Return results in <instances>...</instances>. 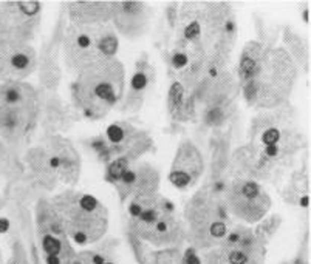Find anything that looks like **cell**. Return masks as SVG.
Here are the masks:
<instances>
[{
  "label": "cell",
  "instance_id": "6da1fadb",
  "mask_svg": "<svg viewBox=\"0 0 311 264\" xmlns=\"http://www.w3.org/2000/svg\"><path fill=\"white\" fill-rule=\"evenodd\" d=\"M126 67L115 59L82 70L70 84V102L82 119L101 120L121 104L126 91Z\"/></svg>",
  "mask_w": 311,
  "mask_h": 264
},
{
  "label": "cell",
  "instance_id": "7a4b0ae2",
  "mask_svg": "<svg viewBox=\"0 0 311 264\" xmlns=\"http://www.w3.org/2000/svg\"><path fill=\"white\" fill-rule=\"evenodd\" d=\"M299 76V67L285 48L271 47L265 51L250 79L240 84L248 107L274 110L288 102Z\"/></svg>",
  "mask_w": 311,
  "mask_h": 264
},
{
  "label": "cell",
  "instance_id": "3957f363",
  "mask_svg": "<svg viewBox=\"0 0 311 264\" xmlns=\"http://www.w3.org/2000/svg\"><path fill=\"white\" fill-rule=\"evenodd\" d=\"M50 202L64 219L65 233L73 246H95L107 235L109 210L95 195L65 189L50 198Z\"/></svg>",
  "mask_w": 311,
  "mask_h": 264
},
{
  "label": "cell",
  "instance_id": "277c9868",
  "mask_svg": "<svg viewBox=\"0 0 311 264\" xmlns=\"http://www.w3.org/2000/svg\"><path fill=\"white\" fill-rule=\"evenodd\" d=\"M186 242L198 252H206L220 246L229 232L231 215L223 198L211 193L206 187L194 193L184 206Z\"/></svg>",
  "mask_w": 311,
  "mask_h": 264
},
{
  "label": "cell",
  "instance_id": "5b68a950",
  "mask_svg": "<svg viewBox=\"0 0 311 264\" xmlns=\"http://www.w3.org/2000/svg\"><path fill=\"white\" fill-rule=\"evenodd\" d=\"M119 36L110 24L82 27L68 24L62 39V62L74 76L99 60L115 59Z\"/></svg>",
  "mask_w": 311,
  "mask_h": 264
},
{
  "label": "cell",
  "instance_id": "8992f818",
  "mask_svg": "<svg viewBox=\"0 0 311 264\" xmlns=\"http://www.w3.org/2000/svg\"><path fill=\"white\" fill-rule=\"evenodd\" d=\"M39 91L25 82L0 84V139L10 146L25 142L37 127Z\"/></svg>",
  "mask_w": 311,
  "mask_h": 264
},
{
  "label": "cell",
  "instance_id": "52a82bcc",
  "mask_svg": "<svg viewBox=\"0 0 311 264\" xmlns=\"http://www.w3.org/2000/svg\"><path fill=\"white\" fill-rule=\"evenodd\" d=\"M223 202L231 218L242 221L245 226L259 224L273 207V201L263 186L250 178L231 179Z\"/></svg>",
  "mask_w": 311,
  "mask_h": 264
},
{
  "label": "cell",
  "instance_id": "ba28073f",
  "mask_svg": "<svg viewBox=\"0 0 311 264\" xmlns=\"http://www.w3.org/2000/svg\"><path fill=\"white\" fill-rule=\"evenodd\" d=\"M40 2H4L0 4V40L28 44L39 30Z\"/></svg>",
  "mask_w": 311,
  "mask_h": 264
},
{
  "label": "cell",
  "instance_id": "9c48e42d",
  "mask_svg": "<svg viewBox=\"0 0 311 264\" xmlns=\"http://www.w3.org/2000/svg\"><path fill=\"white\" fill-rule=\"evenodd\" d=\"M104 138L110 147L113 159L124 156L132 162H136L155 147L149 131L127 122V120H116L110 124L104 131Z\"/></svg>",
  "mask_w": 311,
  "mask_h": 264
},
{
  "label": "cell",
  "instance_id": "30bf717a",
  "mask_svg": "<svg viewBox=\"0 0 311 264\" xmlns=\"http://www.w3.org/2000/svg\"><path fill=\"white\" fill-rule=\"evenodd\" d=\"M204 173V158L195 142L183 139L177 147L175 156L168 173L171 184L178 190H189L198 184Z\"/></svg>",
  "mask_w": 311,
  "mask_h": 264
},
{
  "label": "cell",
  "instance_id": "8fae6325",
  "mask_svg": "<svg viewBox=\"0 0 311 264\" xmlns=\"http://www.w3.org/2000/svg\"><path fill=\"white\" fill-rule=\"evenodd\" d=\"M161 175L157 167L147 161H136L124 172L113 186L121 204H126L132 198L158 193Z\"/></svg>",
  "mask_w": 311,
  "mask_h": 264
},
{
  "label": "cell",
  "instance_id": "7c38bea8",
  "mask_svg": "<svg viewBox=\"0 0 311 264\" xmlns=\"http://www.w3.org/2000/svg\"><path fill=\"white\" fill-rule=\"evenodd\" d=\"M152 8L144 2H112L110 25L118 36L138 40L149 31Z\"/></svg>",
  "mask_w": 311,
  "mask_h": 264
},
{
  "label": "cell",
  "instance_id": "4fadbf2b",
  "mask_svg": "<svg viewBox=\"0 0 311 264\" xmlns=\"http://www.w3.org/2000/svg\"><path fill=\"white\" fill-rule=\"evenodd\" d=\"M157 82V70L150 64L149 54L142 53L136 60L133 73L129 79V84H126V91L119 104L121 111L124 113H138L147 97L150 96Z\"/></svg>",
  "mask_w": 311,
  "mask_h": 264
},
{
  "label": "cell",
  "instance_id": "5bb4252c",
  "mask_svg": "<svg viewBox=\"0 0 311 264\" xmlns=\"http://www.w3.org/2000/svg\"><path fill=\"white\" fill-rule=\"evenodd\" d=\"M37 71V53L30 44L0 40V80L22 82Z\"/></svg>",
  "mask_w": 311,
  "mask_h": 264
},
{
  "label": "cell",
  "instance_id": "9a60e30c",
  "mask_svg": "<svg viewBox=\"0 0 311 264\" xmlns=\"http://www.w3.org/2000/svg\"><path fill=\"white\" fill-rule=\"evenodd\" d=\"M65 22H67V16L64 13L59 16V20L54 27L51 37L42 47L40 56H37L39 79L47 93H56L60 84V79H62L60 47H62V39H64V33L67 28V25H64Z\"/></svg>",
  "mask_w": 311,
  "mask_h": 264
},
{
  "label": "cell",
  "instance_id": "2e32d148",
  "mask_svg": "<svg viewBox=\"0 0 311 264\" xmlns=\"http://www.w3.org/2000/svg\"><path fill=\"white\" fill-rule=\"evenodd\" d=\"M268 246L262 242L254 229L245 226L237 244L231 247H215L218 264H265Z\"/></svg>",
  "mask_w": 311,
  "mask_h": 264
},
{
  "label": "cell",
  "instance_id": "e0dca14e",
  "mask_svg": "<svg viewBox=\"0 0 311 264\" xmlns=\"http://www.w3.org/2000/svg\"><path fill=\"white\" fill-rule=\"evenodd\" d=\"M57 159L59 166V182L68 186L70 189L77 184L81 178V166L82 159L74 147V144L62 135L48 136L45 144Z\"/></svg>",
  "mask_w": 311,
  "mask_h": 264
},
{
  "label": "cell",
  "instance_id": "ac0fdd59",
  "mask_svg": "<svg viewBox=\"0 0 311 264\" xmlns=\"http://www.w3.org/2000/svg\"><path fill=\"white\" fill-rule=\"evenodd\" d=\"M42 116V124L45 130L50 133L48 136L60 135L67 131L73 122L81 117L79 113L71 107V104H65L56 93H47V97L40 99V113L39 117Z\"/></svg>",
  "mask_w": 311,
  "mask_h": 264
},
{
  "label": "cell",
  "instance_id": "d6986e66",
  "mask_svg": "<svg viewBox=\"0 0 311 264\" xmlns=\"http://www.w3.org/2000/svg\"><path fill=\"white\" fill-rule=\"evenodd\" d=\"M153 249L183 247L186 244V226L177 213H163L144 239Z\"/></svg>",
  "mask_w": 311,
  "mask_h": 264
},
{
  "label": "cell",
  "instance_id": "ffe728a7",
  "mask_svg": "<svg viewBox=\"0 0 311 264\" xmlns=\"http://www.w3.org/2000/svg\"><path fill=\"white\" fill-rule=\"evenodd\" d=\"M27 164L40 187L54 189L59 182V166L53 152L47 146L34 147L27 153Z\"/></svg>",
  "mask_w": 311,
  "mask_h": 264
},
{
  "label": "cell",
  "instance_id": "44dd1931",
  "mask_svg": "<svg viewBox=\"0 0 311 264\" xmlns=\"http://www.w3.org/2000/svg\"><path fill=\"white\" fill-rule=\"evenodd\" d=\"M64 8L71 25L93 27L110 24L112 2H68Z\"/></svg>",
  "mask_w": 311,
  "mask_h": 264
},
{
  "label": "cell",
  "instance_id": "7402d4cb",
  "mask_svg": "<svg viewBox=\"0 0 311 264\" xmlns=\"http://www.w3.org/2000/svg\"><path fill=\"white\" fill-rule=\"evenodd\" d=\"M166 105H168V113L171 119L177 124L189 122L197 116V104L194 94L186 90L178 80L171 82Z\"/></svg>",
  "mask_w": 311,
  "mask_h": 264
},
{
  "label": "cell",
  "instance_id": "603a6c76",
  "mask_svg": "<svg viewBox=\"0 0 311 264\" xmlns=\"http://www.w3.org/2000/svg\"><path fill=\"white\" fill-rule=\"evenodd\" d=\"M36 227L39 233H51L56 236H67L64 219L54 209L50 199H40L36 206Z\"/></svg>",
  "mask_w": 311,
  "mask_h": 264
},
{
  "label": "cell",
  "instance_id": "cb8c5ba5",
  "mask_svg": "<svg viewBox=\"0 0 311 264\" xmlns=\"http://www.w3.org/2000/svg\"><path fill=\"white\" fill-rule=\"evenodd\" d=\"M271 47L273 45H268V44L262 42V40H250V42L245 44V47L240 53V57H239L237 71H236L239 87H240V84L245 82V80L250 79V76L254 73V70L259 65L265 51Z\"/></svg>",
  "mask_w": 311,
  "mask_h": 264
},
{
  "label": "cell",
  "instance_id": "d4e9b609",
  "mask_svg": "<svg viewBox=\"0 0 311 264\" xmlns=\"http://www.w3.org/2000/svg\"><path fill=\"white\" fill-rule=\"evenodd\" d=\"M119 241L115 238L101 239L98 246L93 249H82L76 250L70 264H106L107 261H113L116 255V249Z\"/></svg>",
  "mask_w": 311,
  "mask_h": 264
},
{
  "label": "cell",
  "instance_id": "484cf974",
  "mask_svg": "<svg viewBox=\"0 0 311 264\" xmlns=\"http://www.w3.org/2000/svg\"><path fill=\"white\" fill-rule=\"evenodd\" d=\"M285 51L294 60L297 67H302L303 70L308 68V42L306 39L302 37L299 33H296L291 27H286L282 34Z\"/></svg>",
  "mask_w": 311,
  "mask_h": 264
},
{
  "label": "cell",
  "instance_id": "4316f807",
  "mask_svg": "<svg viewBox=\"0 0 311 264\" xmlns=\"http://www.w3.org/2000/svg\"><path fill=\"white\" fill-rule=\"evenodd\" d=\"M283 199L293 206L306 209L308 206V178L306 173H296L283 190Z\"/></svg>",
  "mask_w": 311,
  "mask_h": 264
},
{
  "label": "cell",
  "instance_id": "83f0119b",
  "mask_svg": "<svg viewBox=\"0 0 311 264\" xmlns=\"http://www.w3.org/2000/svg\"><path fill=\"white\" fill-rule=\"evenodd\" d=\"M81 144L84 146V149L92 153L98 162H101V164L107 166L109 162L113 159L112 158V152H110V147L107 144L106 138H104V135H96V136H92V138H87V139H82Z\"/></svg>",
  "mask_w": 311,
  "mask_h": 264
},
{
  "label": "cell",
  "instance_id": "f1b7e54d",
  "mask_svg": "<svg viewBox=\"0 0 311 264\" xmlns=\"http://www.w3.org/2000/svg\"><path fill=\"white\" fill-rule=\"evenodd\" d=\"M183 247L149 249L138 264H178Z\"/></svg>",
  "mask_w": 311,
  "mask_h": 264
},
{
  "label": "cell",
  "instance_id": "f546056e",
  "mask_svg": "<svg viewBox=\"0 0 311 264\" xmlns=\"http://www.w3.org/2000/svg\"><path fill=\"white\" fill-rule=\"evenodd\" d=\"M280 224H282V218L279 215H271V216H268V218H263L259 222V224H256L254 232H256L257 238L268 246L269 241H271L276 236Z\"/></svg>",
  "mask_w": 311,
  "mask_h": 264
},
{
  "label": "cell",
  "instance_id": "4dcf8cb0",
  "mask_svg": "<svg viewBox=\"0 0 311 264\" xmlns=\"http://www.w3.org/2000/svg\"><path fill=\"white\" fill-rule=\"evenodd\" d=\"M132 164H133V162L130 159H127V158H124V156L115 158L113 161H110L109 164L106 166V172H104V181L113 187L116 182L119 181V178L124 175V172H126Z\"/></svg>",
  "mask_w": 311,
  "mask_h": 264
},
{
  "label": "cell",
  "instance_id": "1f68e13d",
  "mask_svg": "<svg viewBox=\"0 0 311 264\" xmlns=\"http://www.w3.org/2000/svg\"><path fill=\"white\" fill-rule=\"evenodd\" d=\"M124 236H126V241H127V244L135 256V261L139 262L142 259V256L146 255V252L149 250L147 244L144 242L138 235H135L133 232H130L129 229H124Z\"/></svg>",
  "mask_w": 311,
  "mask_h": 264
},
{
  "label": "cell",
  "instance_id": "d6a6232c",
  "mask_svg": "<svg viewBox=\"0 0 311 264\" xmlns=\"http://www.w3.org/2000/svg\"><path fill=\"white\" fill-rule=\"evenodd\" d=\"M8 264H33L31 259H28L25 247L20 242H14L13 246V255L8 261Z\"/></svg>",
  "mask_w": 311,
  "mask_h": 264
},
{
  "label": "cell",
  "instance_id": "836d02e7",
  "mask_svg": "<svg viewBox=\"0 0 311 264\" xmlns=\"http://www.w3.org/2000/svg\"><path fill=\"white\" fill-rule=\"evenodd\" d=\"M178 264H203L201 253L198 250H195L194 247L188 246L186 249L181 250V256H180Z\"/></svg>",
  "mask_w": 311,
  "mask_h": 264
},
{
  "label": "cell",
  "instance_id": "e575fe53",
  "mask_svg": "<svg viewBox=\"0 0 311 264\" xmlns=\"http://www.w3.org/2000/svg\"><path fill=\"white\" fill-rule=\"evenodd\" d=\"M288 264H309V261H308V239H306V236L303 238L302 244H300V249L297 250L294 258L291 261H288Z\"/></svg>",
  "mask_w": 311,
  "mask_h": 264
},
{
  "label": "cell",
  "instance_id": "d590c367",
  "mask_svg": "<svg viewBox=\"0 0 311 264\" xmlns=\"http://www.w3.org/2000/svg\"><path fill=\"white\" fill-rule=\"evenodd\" d=\"M178 10L180 4H169L168 8H166V19H168V25L171 30L177 28L178 25Z\"/></svg>",
  "mask_w": 311,
  "mask_h": 264
},
{
  "label": "cell",
  "instance_id": "8d00e7d4",
  "mask_svg": "<svg viewBox=\"0 0 311 264\" xmlns=\"http://www.w3.org/2000/svg\"><path fill=\"white\" fill-rule=\"evenodd\" d=\"M10 164V153L5 147V142L0 139V169H5Z\"/></svg>",
  "mask_w": 311,
  "mask_h": 264
},
{
  "label": "cell",
  "instance_id": "74e56055",
  "mask_svg": "<svg viewBox=\"0 0 311 264\" xmlns=\"http://www.w3.org/2000/svg\"><path fill=\"white\" fill-rule=\"evenodd\" d=\"M31 262H33V264H39V258H37L36 249H33V258H31Z\"/></svg>",
  "mask_w": 311,
  "mask_h": 264
},
{
  "label": "cell",
  "instance_id": "f35d334b",
  "mask_svg": "<svg viewBox=\"0 0 311 264\" xmlns=\"http://www.w3.org/2000/svg\"><path fill=\"white\" fill-rule=\"evenodd\" d=\"M2 206H4V202H2V198H0V210H2Z\"/></svg>",
  "mask_w": 311,
  "mask_h": 264
},
{
  "label": "cell",
  "instance_id": "ab89813d",
  "mask_svg": "<svg viewBox=\"0 0 311 264\" xmlns=\"http://www.w3.org/2000/svg\"><path fill=\"white\" fill-rule=\"evenodd\" d=\"M282 264H288V261H283V262H282Z\"/></svg>",
  "mask_w": 311,
  "mask_h": 264
}]
</instances>
